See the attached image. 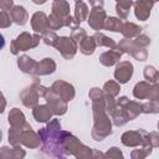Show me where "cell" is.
<instances>
[{
  "instance_id": "obj_19",
  "label": "cell",
  "mask_w": 159,
  "mask_h": 159,
  "mask_svg": "<svg viewBox=\"0 0 159 159\" xmlns=\"http://www.w3.org/2000/svg\"><path fill=\"white\" fill-rule=\"evenodd\" d=\"M122 53L119 50H108V51H104L99 55V62L101 65L106 66V67H111V66H114L119 62L120 57H122Z\"/></svg>"
},
{
  "instance_id": "obj_1",
  "label": "cell",
  "mask_w": 159,
  "mask_h": 159,
  "mask_svg": "<svg viewBox=\"0 0 159 159\" xmlns=\"http://www.w3.org/2000/svg\"><path fill=\"white\" fill-rule=\"evenodd\" d=\"M37 133L42 142L41 150L45 154L56 158L66 157L62 148L63 130L61 129V123L58 119H51L43 128H40Z\"/></svg>"
},
{
  "instance_id": "obj_38",
  "label": "cell",
  "mask_w": 159,
  "mask_h": 159,
  "mask_svg": "<svg viewBox=\"0 0 159 159\" xmlns=\"http://www.w3.org/2000/svg\"><path fill=\"white\" fill-rule=\"evenodd\" d=\"M86 36H87L86 30H84V29H82V27H80V26L73 27V29H72V31H71V37H72L77 43H80V42H81Z\"/></svg>"
},
{
  "instance_id": "obj_9",
  "label": "cell",
  "mask_w": 159,
  "mask_h": 159,
  "mask_svg": "<svg viewBox=\"0 0 159 159\" xmlns=\"http://www.w3.org/2000/svg\"><path fill=\"white\" fill-rule=\"evenodd\" d=\"M120 142L125 147H142L148 143V133L144 129H135V130H127L120 135Z\"/></svg>"
},
{
  "instance_id": "obj_37",
  "label": "cell",
  "mask_w": 159,
  "mask_h": 159,
  "mask_svg": "<svg viewBox=\"0 0 159 159\" xmlns=\"http://www.w3.org/2000/svg\"><path fill=\"white\" fill-rule=\"evenodd\" d=\"M106 93V92H104ZM104 106H106V111H107V113L111 116L114 111H116V108H117V101L114 99V97L113 96H109V94H104Z\"/></svg>"
},
{
  "instance_id": "obj_27",
  "label": "cell",
  "mask_w": 159,
  "mask_h": 159,
  "mask_svg": "<svg viewBox=\"0 0 159 159\" xmlns=\"http://www.w3.org/2000/svg\"><path fill=\"white\" fill-rule=\"evenodd\" d=\"M94 40H96V43L97 46L99 47H108L109 50H118V43H116V41L108 36H106L104 34L99 32V31H96V34L93 35Z\"/></svg>"
},
{
  "instance_id": "obj_21",
  "label": "cell",
  "mask_w": 159,
  "mask_h": 159,
  "mask_svg": "<svg viewBox=\"0 0 159 159\" xmlns=\"http://www.w3.org/2000/svg\"><path fill=\"white\" fill-rule=\"evenodd\" d=\"M9 12H10V17H11L12 22H15L16 25L24 26L29 20L27 10L21 5H15Z\"/></svg>"
},
{
  "instance_id": "obj_16",
  "label": "cell",
  "mask_w": 159,
  "mask_h": 159,
  "mask_svg": "<svg viewBox=\"0 0 159 159\" xmlns=\"http://www.w3.org/2000/svg\"><path fill=\"white\" fill-rule=\"evenodd\" d=\"M31 27L35 32L42 35L48 30V16L43 11H36L31 17Z\"/></svg>"
},
{
  "instance_id": "obj_12",
  "label": "cell",
  "mask_w": 159,
  "mask_h": 159,
  "mask_svg": "<svg viewBox=\"0 0 159 159\" xmlns=\"http://www.w3.org/2000/svg\"><path fill=\"white\" fill-rule=\"evenodd\" d=\"M106 19H107V14H106V10L103 9V6H94L89 11L87 21L92 30L101 31L104 29Z\"/></svg>"
},
{
  "instance_id": "obj_41",
  "label": "cell",
  "mask_w": 159,
  "mask_h": 159,
  "mask_svg": "<svg viewBox=\"0 0 159 159\" xmlns=\"http://www.w3.org/2000/svg\"><path fill=\"white\" fill-rule=\"evenodd\" d=\"M12 24V20L10 17V14H7V11L1 10L0 12V27L1 29H6Z\"/></svg>"
},
{
  "instance_id": "obj_24",
  "label": "cell",
  "mask_w": 159,
  "mask_h": 159,
  "mask_svg": "<svg viewBox=\"0 0 159 159\" xmlns=\"http://www.w3.org/2000/svg\"><path fill=\"white\" fill-rule=\"evenodd\" d=\"M152 84L153 83H150L148 81H140V82H138L134 86V88H133V96L137 99H147L148 98V94L150 92Z\"/></svg>"
},
{
  "instance_id": "obj_6",
  "label": "cell",
  "mask_w": 159,
  "mask_h": 159,
  "mask_svg": "<svg viewBox=\"0 0 159 159\" xmlns=\"http://www.w3.org/2000/svg\"><path fill=\"white\" fill-rule=\"evenodd\" d=\"M118 50L123 53L133 56L137 61H145L148 58V51L144 47L138 46L133 39H122L118 43Z\"/></svg>"
},
{
  "instance_id": "obj_8",
  "label": "cell",
  "mask_w": 159,
  "mask_h": 159,
  "mask_svg": "<svg viewBox=\"0 0 159 159\" xmlns=\"http://www.w3.org/2000/svg\"><path fill=\"white\" fill-rule=\"evenodd\" d=\"M117 106L122 111L124 117L128 119V122L135 119L140 113H143L142 103L135 102V101H129V98L125 96H122L117 99Z\"/></svg>"
},
{
  "instance_id": "obj_33",
  "label": "cell",
  "mask_w": 159,
  "mask_h": 159,
  "mask_svg": "<svg viewBox=\"0 0 159 159\" xmlns=\"http://www.w3.org/2000/svg\"><path fill=\"white\" fill-rule=\"evenodd\" d=\"M103 91L109 94V96H113V97H117L120 92V83L117 82V81H113V80H109L104 83L103 86Z\"/></svg>"
},
{
  "instance_id": "obj_36",
  "label": "cell",
  "mask_w": 159,
  "mask_h": 159,
  "mask_svg": "<svg viewBox=\"0 0 159 159\" xmlns=\"http://www.w3.org/2000/svg\"><path fill=\"white\" fill-rule=\"evenodd\" d=\"M142 106H143V113H147V114L159 113V98L153 99V101H148L145 103H142Z\"/></svg>"
},
{
  "instance_id": "obj_2",
  "label": "cell",
  "mask_w": 159,
  "mask_h": 159,
  "mask_svg": "<svg viewBox=\"0 0 159 159\" xmlns=\"http://www.w3.org/2000/svg\"><path fill=\"white\" fill-rule=\"evenodd\" d=\"M106 94V93H104ZM92 113H93V127L91 135L96 142H102L104 138L112 134V119L106 111L104 96L97 99H92Z\"/></svg>"
},
{
  "instance_id": "obj_35",
  "label": "cell",
  "mask_w": 159,
  "mask_h": 159,
  "mask_svg": "<svg viewBox=\"0 0 159 159\" xmlns=\"http://www.w3.org/2000/svg\"><path fill=\"white\" fill-rule=\"evenodd\" d=\"M58 37H60V36H57V34H56L53 30H47V31H45V32L41 35V40L45 42V45H47V46H53V47H55V45H56Z\"/></svg>"
},
{
  "instance_id": "obj_22",
  "label": "cell",
  "mask_w": 159,
  "mask_h": 159,
  "mask_svg": "<svg viewBox=\"0 0 159 159\" xmlns=\"http://www.w3.org/2000/svg\"><path fill=\"white\" fill-rule=\"evenodd\" d=\"M36 65H37V62L34 58H31L30 56H27V55H22V56H20L17 58V67L24 73L34 75V71H35Z\"/></svg>"
},
{
  "instance_id": "obj_14",
  "label": "cell",
  "mask_w": 159,
  "mask_h": 159,
  "mask_svg": "<svg viewBox=\"0 0 159 159\" xmlns=\"http://www.w3.org/2000/svg\"><path fill=\"white\" fill-rule=\"evenodd\" d=\"M53 92H56L61 98H63L66 102H70L75 98L76 96V91H75V87L66 82V81H62V80H58V81H55L52 83V86L50 87Z\"/></svg>"
},
{
  "instance_id": "obj_43",
  "label": "cell",
  "mask_w": 159,
  "mask_h": 159,
  "mask_svg": "<svg viewBox=\"0 0 159 159\" xmlns=\"http://www.w3.org/2000/svg\"><path fill=\"white\" fill-rule=\"evenodd\" d=\"M148 143L153 148H159V130L148 133Z\"/></svg>"
},
{
  "instance_id": "obj_10",
  "label": "cell",
  "mask_w": 159,
  "mask_h": 159,
  "mask_svg": "<svg viewBox=\"0 0 159 159\" xmlns=\"http://www.w3.org/2000/svg\"><path fill=\"white\" fill-rule=\"evenodd\" d=\"M55 48L61 53L65 60H71L75 57L78 50V43L71 36H60L55 45Z\"/></svg>"
},
{
  "instance_id": "obj_28",
  "label": "cell",
  "mask_w": 159,
  "mask_h": 159,
  "mask_svg": "<svg viewBox=\"0 0 159 159\" xmlns=\"http://www.w3.org/2000/svg\"><path fill=\"white\" fill-rule=\"evenodd\" d=\"M78 45H80V52L83 53V55H86V56L93 55V52H94V50L97 47V43H96L94 37L93 36H88V35Z\"/></svg>"
},
{
  "instance_id": "obj_31",
  "label": "cell",
  "mask_w": 159,
  "mask_h": 159,
  "mask_svg": "<svg viewBox=\"0 0 159 159\" xmlns=\"http://www.w3.org/2000/svg\"><path fill=\"white\" fill-rule=\"evenodd\" d=\"M123 19L120 17H114V16H107L106 22H104V30L112 31V32H120L122 26H123Z\"/></svg>"
},
{
  "instance_id": "obj_25",
  "label": "cell",
  "mask_w": 159,
  "mask_h": 159,
  "mask_svg": "<svg viewBox=\"0 0 159 159\" xmlns=\"http://www.w3.org/2000/svg\"><path fill=\"white\" fill-rule=\"evenodd\" d=\"M142 27L138 26L137 24L134 22H129V21H124L123 22V26H122V31L120 34L125 37V39H134L137 37L138 35L142 34Z\"/></svg>"
},
{
  "instance_id": "obj_30",
  "label": "cell",
  "mask_w": 159,
  "mask_h": 159,
  "mask_svg": "<svg viewBox=\"0 0 159 159\" xmlns=\"http://www.w3.org/2000/svg\"><path fill=\"white\" fill-rule=\"evenodd\" d=\"M116 11L118 14V17L125 20L129 15V10L133 5V0H116Z\"/></svg>"
},
{
  "instance_id": "obj_13",
  "label": "cell",
  "mask_w": 159,
  "mask_h": 159,
  "mask_svg": "<svg viewBox=\"0 0 159 159\" xmlns=\"http://www.w3.org/2000/svg\"><path fill=\"white\" fill-rule=\"evenodd\" d=\"M134 72V67L132 65V62L129 61H119L116 65V70H114V78L117 82H119L120 84L127 83Z\"/></svg>"
},
{
  "instance_id": "obj_23",
  "label": "cell",
  "mask_w": 159,
  "mask_h": 159,
  "mask_svg": "<svg viewBox=\"0 0 159 159\" xmlns=\"http://www.w3.org/2000/svg\"><path fill=\"white\" fill-rule=\"evenodd\" d=\"M70 10H71V7H70L68 1H66V0H53V2H52V14H55V15H57L61 19L65 20L67 16L71 15Z\"/></svg>"
},
{
  "instance_id": "obj_3",
  "label": "cell",
  "mask_w": 159,
  "mask_h": 159,
  "mask_svg": "<svg viewBox=\"0 0 159 159\" xmlns=\"http://www.w3.org/2000/svg\"><path fill=\"white\" fill-rule=\"evenodd\" d=\"M7 138L10 145H25L30 149H36L42 143L39 133L34 132L32 127L27 122L19 127H10Z\"/></svg>"
},
{
  "instance_id": "obj_7",
  "label": "cell",
  "mask_w": 159,
  "mask_h": 159,
  "mask_svg": "<svg viewBox=\"0 0 159 159\" xmlns=\"http://www.w3.org/2000/svg\"><path fill=\"white\" fill-rule=\"evenodd\" d=\"M39 84H40V81H39V78L35 77L32 83L20 92V99L26 108L34 109L39 104V98H40Z\"/></svg>"
},
{
  "instance_id": "obj_17",
  "label": "cell",
  "mask_w": 159,
  "mask_h": 159,
  "mask_svg": "<svg viewBox=\"0 0 159 159\" xmlns=\"http://www.w3.org/2000/svg\"><path fill=\"white\" fill-rule=\"evenodd\" d=\"M32 116L37 123H47L52 119L53 112L47 103L46 104H37L32 109Z\"/></svg>"
},
{
  "instance_id": "obj_20",
  "label": "cell",
  "mask_w": 159,
  "mask_h": 159,
  "mask_svg": "<svg viewBox=\"0 0 159 159\" xmlns=\"http://www.w3.org/2000/svg\"><path fill=\"white\" fill-rule=\"evenodd\" d=\"M25 155L26 153L21 145H11V148L4 145L0 149V157L4 159H22Z\"/></svg>"
},
{
  "instance_id": "obj_50",
  "label": "cell",
  "mask_w": 159,
  "mask_h": 159,
  "mask_svg": "<svg viewBox=\"0 0 159 159\" xmlns=\"http://www.w3.org/2000/svg\"><path fill=\"white\" fill-rule=\"evenodd\" d=\"M157 127H158V130H159V122H158V124H157Z\"/></svg>"
},
{
  "instance_id": "obj_32",
  "label": "cell",
  "mask_w": 159,
  "mask_h": 159,
  "mask_svg": "<svg viewBox=\"0 0 159 159\" xmlns=\"http://www.w3.org/2000/svg\"><path fill=\"white\" fill-rule=\"evenodd\" d=\"M152 152H153V147L150 144H145L138 149H133L130 153V158L132 159H144V158L149 157L152 154Z\"/></svg>"
},
{
  "instance_id": "obj_26",
  "label": "cell",
  "mask_w": 159,
  "mask_h": 159,
  "mask_svg": "<svg viewBox=\"0 0 159 159\" xmlns=\"http://www.w3.org/2000/svg\"><path fill=\"white\" fill-rule=\"evenodd\" d=\"M88 15H89V9H88L87 4L83 2L82 0L77 1L75 5V15H73L76 22L80 25L81 22H83L84 20L88 19Z\"/></svg>"
},
{
  "instance_id": "obj_42",
  "label": "cell",
  "mask_w": 159,
  "mask_h": 159,
  "mask_svg": "<svg viewBox=\"0 0 159 159\" xmlns=\"http://www.w3.org/2000/svg\"><path fill=\"white\" fill-rule=\"evenodd\" d=\"M104 157L106 158H109V159H114V158H123V153L119 148L117 147H112L109 148L106 153H104Z\"/></svg>"
},
{
  "instance_id": "obj_49",
  "label": "cell",
  "mask_w": 159,
  "mask_h": 159,
  "mask_svg": "<svg viewBox=\"0 0 159 159\" xmlns=\"http://www.w3.org/2000/svg\"><path fill=\"white\" fill-rule=\"evenodd\" d=\"M154 83L159 86V71L157 72V76H155V81H154Z\"/></svg>"
},
{
  "instance_id": "obj_29",
  "label": "cell",
  "mask_w": 159,
  "mask_h": 159,
  "mask_svg": "<svg viewBox=\"0 0 159 159\" xmlns=\"http://www.w3.org/2000/svg\"><path fill=\"white\" fill-rule=\"evenodd\" d=\"M7 122H9L10 127H19L26 122V118H25V114L19 108H12L9 112Z\"/></svg>"
},
{
  "instance_id": "obj_47",
  "label": "cell",
  "mask_w": 159,
  "mask_h": 159,
  "mask_svg": "<svg viewBox=\"0 0 159 159\" xmlns=\"http://www.w3.org/2000/svg\"><path fill=\"white\" fill-rule=\"evenodd\" d=\"M93 158H106L102 152H98L97 149H93Z\"/></svg>"
},
{
  "instance_id": "obj_15",
  "label": "cell",
  "mask_w": 159,
  "mask_h": 159,
  "mask_svg": "<svg viewBox=\"0 0 159 159\" xmlns=\"http://www.w3.org/2000/svg\"><path fill=\"white\" fill-rule=\"evenodd\" d=\"M154 0H137L133 2L134 15L140 21H147L150 16V11L154 6Z\"/></svg>"
},
{
  "instance_id": "obj_18",
  "label": "cell",
  "mask_w": 159,
  "mask_h": 159,
  "mask_svg": "<svg viewBox=\"0 0 159 159\" xmlns=\"http://www.w3.org/2000/svg\"><path fill=\"white\" fill-rule=\"evenodd\" d=\"M56 67H57L56 62L52 58L46 57V58L41 60L40 62H37L35 71H34V75L35 76H48L56 71Z\"/></svg>"
},
{
  "instance_id": "obj_39",
  "label": "cell",
  "mask_w": 159,
  "mask_h": 159,
  "mask_svg": "<svg viewBox=\"0 0 159 159\" xmlns=\"http://www.w3.org/2000/svg\"><path fill=\"white\" fill-rule=\"evenodd\" d=\"M157 72H158V71H157L153 66H145L144 72H143V76H144L145 81H148V82H150V83H154Z\"/></svg>"
},
{
  "instance_id": "obj_4",
  "label": "cell",
  "mask_w": 159,
  "mask_h": 159,
  "mask_svg": "<svg viewBox=\"0 0 159 159\" xmlns=\"http://www.w3.org/2000/svg\"><path fill=\"white\" fill-rule=\"evenodd\" d=\"M62 148L66 157L73 155L77 159H89L93 158V149L84 145L77 137H75L72 133L63 130V138H62Z\"/></svg>"
},
{
  "instance_id": "obj_51",
  "label": "cell",
  "mask_w": 159,
  "mask_h": 159,
  "mask_svg": "<svg viewBox=\"0 0 159 159\" xmlns=\"http://www.w3.org/2000/svg\"><path fill=\"white\" fill-rule=\"evenodd\" d=\"M75 1H76V2H77V1H81V0H75Z\"/></svg>"
},
{
  "instance_id": "obj_44",
  "label": "cell",
  "mask_w": 159,
  "mask_h": 159,
  "mask_svg": "<svg viewBox=\"0 0 159 159\" xmlns=\"http://www.w3.org/2000/svg\"><path fill=\"white\" fill-rule=\"evenodd\" d=\"M157 98H159V86H158V84H155V83H153V84H152V88H150V92H149V94H148V98H147V99L153 101V99H157Z\"/></svg>"
},
{
  "instance_id": "obj_48",
  "label": "cell",
  "mask_w": 159,
  "mask_h": 159,
  "mask_svg": "<svg viewBox=\"0 0 159 159\" xmlns=\"http://www.w3.org/2000/svg\"><path fill=\"white\" fill-rule=\"evenodd\" d=\"M46 1H47V0H32V2L36 4V5H43Z\"/></svg>"
},
{
  "instance_id": "obj_46",
  "label": "cell",
  "mask_w": 159,
  "mask_h": 159,
  "mask_svg": "<svg viewBox=\"0 0 159 159\" xmlns=\"http://www.w3.org/2000/svg\"><path fill=\"white\" fill-rule=\"evenodd\" d=\"M89 4L92 5V7H94V6H103L104 0H89Z\"/></svg>"
},
{
  "instance_id": "obj_11",
  "label": "cell",
  "mask_w": 159,
  "mask_h": 159,
  "mask_svg": "<svg viewBox=\"0 0 159 159\" xmlns=\"http://www.w3.org/2000/svg\"><path fill=\"white\" fill-rule=\"evenodd\" d=\"M43 98H45L46 103L51 107V109H52V112H53L55 116H63L67 112V109H68L67 103L68 102H66L63 98H61L51 88L47 89V92H46V94H45Z\"/></svg>"
},
{
  "instance_id": "obj_52",
  "label": "cell",
  "mask_w": 159,
  "mask_h": 159,
  "mask_svg": "<svg viewBox=\"0 0 159 159\" xmlns=\"http://www.w3.org/2000/svg\"><path fill=\"white\" fill-rule=\"evenodd\" d=\"M154 1H159V0H154Z\"/></svg>"
},
{
  "instance_id": "obj_45",
  "label": "cell",
  "mask_w": 159,
  "mask_h": 159,
  "mask_svg": "<svg viewBox=\"0 0 159 159\" xmlns=\"http://www.w3.org/2000/svg\"><path fill=\"white\" fill-rule=\"evenodd\" d=\"M14 6V0H0V7L4 11H10Z\"/></svg>"
},
{
  "instance_id": "obj_40",
  "label": "cell",
  "mask_w": 159,
  "mask_h": 159,
  "mask_svg": "<svg viewBox=\"0 0 159 159\" xmlns=\"http://www.w3.org/2000/svg\"><path fill=\"white\" fill-rule=\"evenodd\" d=\"M134 42H135L138 46L147 48V47L150 45V37H149L148 35H145V34H140V35H138L137 37H134Z\"/></svg>"
},
{
  "instance_id": "obj_34",
  "label": "cell",
  "mask_w": 159,
  "mask_h": 159,
  "mask_svg": "<svg viewBox=\"0 0 159 159\" xmlns=\"http://www.w3.org/2000/svg\"><path fill=\"white\" fill-rule=\"evenodd\" d=\"M63 26H65V20L51 12V15L48 16V30L56 31V30H60Z\"/></svg>"
},
{
  "instance_id": "obj_5",
  "label": "cell",
  "mask_w": 159,
  "mask_h": 159,
  "mask_svg": "<svg viewBox=\"0 0 159 159\" xmlns=\"http://www.w3.org/2000/svg\"><path fill=\"white\" fill-rule=\"evenodd\" d=\"M40 35L30 34V32H21L15 40L10 42V52L12 55H17L20 51H27L35 48L40 43Z\"/></svg>"
}]
</instances>
